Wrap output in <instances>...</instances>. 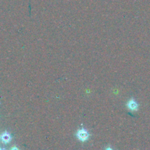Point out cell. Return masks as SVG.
Here are the masks:
<instances>
[{"mask_svg": "<svg viewBox=\"0 0 150 150\" xmlns=\"http://www.w3.org/2000/svg\"><path fill=\"white\" fill-rule=\"evenodd\" d=\"M12 150H18L17 149V147H13V149H12Z\"/></svg>", "mask_w": 150, "mask_h": 150, "instance_id": "277c9868", "label": "cell"}, {"mask_svg": "<svg viewBox=\"0 0 150 150\" xmlns=\"http://www.w3.org/2000/svg\"><path fill=\"white\" fill-rule=\"evenodd\" d=\"M10 139H11L10 135L7 133H4L1 136V140L4 143H8L10 141Z\"/></svg>", "mask_w": 150, "mask_h": 150, "instance_id": "3957f363", "label": "cell"}, {"mask_svg": "<svg viewBox=\"0 0 150 150\" xmlns=\"http://www.w3.org/2000/svg\"><path fill=\"white\" fill-rule=\"evenodd\" d=\"M77 138L81 142H85L89 139V133L85 129H81L76 133Z\"/></svg>", "mask_w": 150, "mask_h": 150, "instance_id": "6da1fadb", "label": "cell"}, {"mask_svg": "<svg viewBox=\"0 0 150 150\" xmlns=\"http://www.w3.org/2000/svg\"><path fill=\"white\" fill-rule=\"evenodd\" d=\"M127 106L132 111H136L138 109V104L136 103V102L133 99H131L129 101L128 104H127Z\"/></svg>", "mask_w": 150, "mask_h": 150, "instance_id": "7a4b0ae2", "label": "cell"}, {"mask_svg": "<svg viewBox=\"0 0 150 150\" xmlns=\"http://www.w3.org/2000/svg\"><path fill=\"white\" fill-rule=\"evenodd\" d=\"M0 150H5V149H0Z\"/></svg>", "mask_w": 150, "mask_h": 150, "instance_id": "8992f818", "label": "cell"}, {"mask_svg": "<svg viewBox=\"0 0 150 150\" xmlns=\"http://www.w3.org/2000/svg\"><path fill=\"white\" fill-rule=\"evenodd\" d=\"M106 150H112V149H111V148H108Z\"/></svg>", "mask_w": 150, "mask_h": 150, "instance_id": "5b68a950", "label": "cell"}]
</instances>
